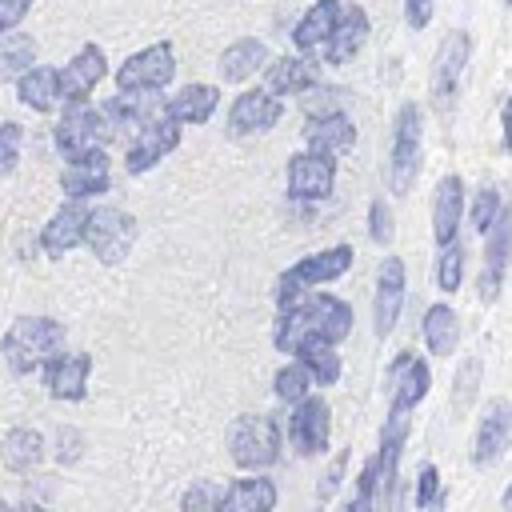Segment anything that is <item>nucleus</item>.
Here are the masks:
<instances>
[{
    "instance_id": "1",
    "label": "nucleus",
    "mask_w": 512,
    "mask_h": 512,
    "mask_svg": "<svg viewBox=\"0 0 512 512\" xmlns=\"http://www.w3.org/2000/svg\"><path fill=\"white\" fill-rule=\"evenodd\" d=\"M352 332V308L332 296V292H304L296 304L280 308L272 340L280 352H292L308 340H324V344H340Z\"/></svg>"
},
{
    "instance_id": "2",
    "label": "nucleus",
    "mask_w": 512,
    "mask_h": 512,
    "mask_svg": "<svg viewBox=\"0 0 512 512\" xmlns=\"http://www.w3.org/2000/svg\"><path fill=\"white\" fill-rule=\"evenodd\" d=\"M56 352H64V324L52 316H20L0 336V356L12 376L40 372Z\"/></svg>"
},
{
    "instance_id": "3",
    "label": "nucleus",
    "mask_w": 512,
    "mask_h": 512,
    "mask_svg": "<svg viewBox=\"0 0 512 512\" xmlns=\"http://www.w3.org/2000/svg\"><path fill=\"white\" fill-rule=\"evenodd\" d=\"M420 152H424V112L416 100H404L392 120V140H388V188L396 196H408L420 172Z\"/></svg>"
},
{
    "instance_id": "4",
    "label": "nucleus",
    "mask_w": 512,
    "mask_h": 512,
    "mask_svg": "<svg viewBox=\"0 0 512 512\" xmlns=\"http://www.w3.org/2000/svg\"><path fill=\"white\" fill-rule=\"evenodd\" d=\"M228 456L244 472H264L280 460V424L268 412H244L228 424Z\"/></svg>"
},
{
    "instance_id": "5",
    "label": "nucleus",
    "mask_w": 512,
    "mask_h": 512,
    "mask_svg": "<svg viewBox=\"0 0 512 512\" xmlns=\"http://www.w3.org/2000/svg\"><path fill=\"white\" fill-rule=\"evenodd\" d=\"M352 248L348 244H336V248H324V252H312V256H300L280 280H276V304L280 308H288V304H296L304 292H312V288H320V284H332V280H340L348 268H352Z\"/></svg>"
},
{
    "instance_id": "6",
    "label": "nucleus",
    "mask_w": 512,
    "mask_h": 512,
    "mask_svg": "<svg viewBox=\"0 0 512 512\" xmlns=\"http://www.w3.org/2000/svg\"><path fill=\"white\" fill-rule=\"evenodd\" d=\"M116 124L108 120L104 108H92L88 100H76L64 108V116L56 120L52 128V140H56V152L68 160V156H80V152H92V148H104L112 140Z\"/></svg>"
},
{
    "instance_id": "7",
    "label": "nucleus",
    "mask_w": 512,
    "mask_h": 512,
    "mask_svg": "<svg viewBox=\"0 0 512 512\" xmlns=\"http://www.w3.org/2000/svg\"><path fill=\"white\" fill-rule=\"evenodd\" d=\"M136 244V220L124 208L100 204L88 212V232H84V248L100 260V264H120Z\"/></svg>"
},
{
    "instance_id": "8",
    "label": "nucleus",
    "mask_w": 512,
    "mask_h": 512,
    "mask_svg": "<svg viewBox=\"0 0 512 512\" xmlns=\"http://www.w3.org/2000/svg\"><path fill=\"white\" fill-rule=\"evenodd\" d=\"M468 56H472V36L464 28H452L440 48H436V60H432V108L436 112H448L456 104V92H460V80L468 72Z\"/></svg>"
},
{
    "instance_id": "9",
    "label": "nucleus",
    "mask_w": 512,
    "mask_h": 512,
    "mask_svg": "<svg viewBox=\"0 0 512 512\" xmlns=\"http://www.w3.org/2000/svg\"><path fill=\"white\" fill-rule=\"evenodd\" d=\"M284 180H288V196H292V200H300V204H320V200H328L332 188H336V160H332V152L304 148V152L288 156Z\"/></svg>"
},
{
    "instance_id": "10",
    "label": "nucleus",
    "mask_w": 512,
    "mask_h": 512,
    "mask_svg": "<svg viewBox=\"0 0 512 512\" xmlns=\"http://www.w3.org/2000/svg\"><path fill=\"white\" fill-rule=\"evenodd\" d=\"M172 76H176V56H172V44H168V40L132 52V56L116 68L120 92H160V88L172 84Z\"/></svg>"
},
{
    "instance_id": "11",
    "label": "nucleus",
    "mask_w": 512,
    "mask_h": 512,
    "mask_svg": "<svg viewBox=\"0 0 512 512\" xmlns=\"http://www.w3.org/2000/svg\"><path fill=\"white\" fill-rule=\"evenodd\" d=\"M328 436H332V412L324 396H304L288 404V444L300 456H320L328 448Z\"/></svg>"
},
{
    "instance_id": "12",
    "label": "nucleus",
    "mask_w": 512,
    "mask_h": 512,
    "mask_svg": "<svg viewBox=\"0 0 512 512\" xmlns=\"http://www.w3.org/2000/svg\"><path fill=\"white\" fill-rule=\"evenodd\" d=\"M284 116V104L272 88H248L232 100L228 108V136L232 140H244V136H260L268 128H276Z\"/></svg>"
},
{
    "instance_id": "13",
    "label": "nucleus",
    "mask_w": 512,
    "mask_h": 512,
    "mask_svg": "<svg viewBox=\"0 0 512 512\" xmlns=\"http://www.w3.org/2000/svg\"><path fill=\"white\" fill-rule=\"evenodd\" d=\"M176 144H180V120H172V116H160V120L136 128L128 152H124L128 176H144V172L156 168L168 152H176Z\"/></svg>"
},
{
    "instance_id": "14",
    "label": "nucleus",
    "mask_w": 512,
    "mask_h": 512,
    "mask_svg": "<svg viewBox=\"0 0 512 512\" xmlns=\"http://www.w3.org/2000/svg\"><path fill=\"white\" fill-rule=\"evenodd\" d=\"M508 256H512V208L504 204L496 224L484 232V260H480V276H476V292L484 304L496 300V292L508 276Z\"/></svg>"
},
{
    "instance_id": "15",
    "label": "nucleus",
    "mask_w": 512,
    "mask_h": 512,
    "mask_svg": "<svg viewBox=\"0 0 512 512\" xmlns=\"http://www.w3.org/2000/svg\"><path fill=\"white\" fill-rule=\"evenodd\" d=\"M88 204L84 200H64L52 216H48V224L40 228V248H44V256H52V260H60V256H68L72 248H80L84 244V232H88Z\"/></svg>"
},
{
    "instance_id": "16",
    "label": "nucleus",
    "mask_w": 512,
    "mask_h": 512,
    "mask_svg": "<svg viewBox=\"0 0 512 512\" xmlns=\"http://www.w3.org/2000/svg\"><path fill=\"white\" fill-rule=\"evenodd\" d=\"M404 288H408V272L400 256H384L380 272H376V296H372V328L384 340L396 328L400 304H404Z\"/></svg>"
},
{
    "instance_id": "17",
    "label": "nucleus",
    "mask_w": 512,
    "mask_h": 512,
    "mask_svg": "<svg viewBox=\"0 0 512 512\" xmlns=\"http://www.w3.org/2000/svg\"><path fill=\"white\" fill-rule=\"evenodd\" d=\"M108 184H112V168H108L104 148L68 156V164L60 172V188H64L68 200H92V196L108 192Z\"/></svg>"
},
{
    "instance_id": "18",
    "label": "nucleus",
    "mask_w": 512,
    "mask_h": 512,
    "mask_svg": "<svg viewBox=\"0 0 512 512\" xmlns=\"http://www.w3.org/2000/svg\"><path fill=\"white\" fill-rule=\"evenodd\" d=\"M88 376H92V352H56L44 364V388L52 400H64V404L84 400Z\"/></svg>"
},
{
    "instance_id": "19",
    "label": "nucleus",
    "mask_w": 512,
    "mask_h": 512,
    "mask_svg": "<svg viewBox=\"0 0 512 512\" xmlns=\"http://www.w3.org/2000/svg\"><path fill=\"white\" fill-rule=\"evenodd\" d=\"M432 388V372L420 356L412 352H400L392 364H388V408H404L412 412Z\"/></svg>"
},
{
    "instance_id": "20",
    "label": "nucleus",
    "mask_w": 512,
    "mask_h": 512,
    "mask_svg": "<svg viewBox=\"0 0 512 512\" xmlns=\"http://www.w3.org/2000/svg\"><path fill=\"white\" fill-rule=\"evenodd\" d=\"M464 212H468V192H464V180L456 172L440 176L436 184V196H432V236L436 244H452L460 224H464Z\"/></svg>"
},
{
    "instance_id": "21",
    "label": "nucleus",
    "mask_w": 512,
    "mask_h": 512,
    "mask_svg": "<svg viewBox=\"0 0 512 512\" xmlns=\"http://www.w3.org/2000/svg\"><path fill=\"white\" fill-rule=\"evenodd\" d=\"M104 72H108L104 48H100V44H84V48L60 68V96H64V104L88 100V92L104 80Z\"/></svg>"
},
{
    "instance_id": "22",
    "label": "nucleus",
    "mask_w": 512,
    "mask_h": 512,
    "mask_svg": "<svg viewBox=\"0 0 512 512\" xmlns=\"http://www.w3.org/2000/svg\"><path fill=\"white\" fill-rule=\"evenodd\" d=\"M508 440H512V408H508V400H492L480 412V424H476L472 464H496L504 456Z\"/></svg>"
},
{
    "instance_id": "23",
    "label": "nucleus",
    "mask_w": 512,
    "mask_h": 512,
    "mask_svg": "<svg viewBox=\"0 0 512 512\" xmlns=\"http://www.w3.org/2000/svg\"><path fill=\"white\" fill-rule=\"evenodd\" d=\"M368 32H372V24H368V12L360 8V4H348L344 12H340V24H336V32L324 40V48H320V56H324V64H348L360 48H364V40H368Z\"/></svg>"
},
{
    "instance_id": "24",
    "label": "nucleus",
    "mask_w": 512,
    "mask_h": 512,
    "mask_svg": "<svg viewBox=\"0 0 512 512\" xmlns=\"http://www.w3.org/2000/svg\"><path fill=\"white\" fill-rule=\"evenodd\" d=\"M340 12H344V4H340V0H312V4L300 12L296 28H292V44H296L300 52H320V48H324V40L336 32Z\"/></svg>"
},
{
    "instance_id": "25",
    "label": "nucleus",
    "mask_w": 512,
    "mask_h": 512,
    "mask_svg": "<svg viewBox=\"0 0 512 512\" xmlns=\"http://www.w3.org/2000/svg\"><path fill=\"white\" fill-rule=\"evenodd\" d=\"M268 44L264 40H256V36H240V40H232L224 52H220V80L224 84H244V80H252L256 72H264L268 68Z\"/></svg>"
},
{
    "instance_id": "26",
    "label": "nucleus",
    "mask_w": 512,
    "mask_h": 512,
    "mask_svg": "<svg viewBox=\"0 0 512 512\" xmlns=\"http://www.w3.org/2000/svg\"><path fill=\"white\" fill-rule=\"evenodd\" d=\"M316 84H320V64H312L308 56H280L268 60L264 68V88H272L276 96H304Z\"/></svg>"
},
{
    "instance_id": "27",
    "label": "nucleus",
    "mask_w": 512,
    "mask_h": 512,
    "mask_svg": "<svg viewBox=\"0 0 512 512\" xmlns=\"http://www.w3.org/2000/svg\"><path fill=\"white\" fill-rule=\"evenodd\" d=\"M220 512H276V484L260 472H248L220 492Z\"/></svg>"
},
{
    "instance_id": "28",
    "label": "nucleus",
    "mask_w": 512,
    "mask_h": 512,
    "mask_svg": "<svg viewBox=\"0 0 512 512\" xmlns=\"http://www.w3.org/2000/svg\"><path fill=\"white\" fill-rule=\"evenodd\" d=\"M104 112H108V120L116 128H144V124L168 116V96L160 100L152 92H120V96H112L104 104Z\"/></svg>"
},
{
    "instance_id": "29",
    "label": "nucleus",
    "mask_w": 512,
    "mask_h": 512,
    "mask_svg": "<svg viewBox=\"0 0 512 512\" xmlns=\"http://www.w3.org/2000/svg\"><path fill=\"white\" fill-rule=\"evenodd\" d=\"M304 144L316 148V152H348L356 144V124L348 112H324V116H308V128H304Z\"/></svg>"
},
{
    "instance_id": "30",
    "label": "nucleus",
    "mask_w": 512,
    "mask_h": 512,
    "mask_svg": "<svg viewBox=\"0 0 512 512\" xmlns=\"http://www.w3.org/2000/svg\"><path fill=\"white\" fill-rule=\"evenodd\" d=\"M216 104H220L216 84H184L180 92L168 96V116L180 120V124H208Z\"/></svg>"
},
{
    "instance_id": "31",
    "label": "nucleus",
    "mask_w": 512,
    "mask_h": 512,
    "mask_svg": "<svg viewBox=\"0 0 512 512\" xmlns=\"http://www.w3.org/2000/svg\"><path fill=\"white\" fill-rule=\"evenodd\" d=\"M16 96L24 108L32 112H52L64 96H60V72L56 68H44V64H32L20 80H16Z\"/></svg>"
},
{
    "instance_id": "32",
    "label": "nucleus",
    "mask_w": 512,
    "mask_h": 512,
    "mask_svg": "<svg viewBox=\"0 0 512 512\" xmlns=\"http://www.w3.org/2000/svg\"><path fill=\"white\" fill-rule=\"evenodd\" d=\"M0 460H4L8 472H32L44 460V436L28 424L8 428L4 440H0Z\"/></svg>"
},
{
    "instance_id": "33",
    "label": "nucleus",
    "mask_w": 512,
    "mask_h": 512,
    "mask_svg": "<svg viewBox=\"0 0 512 512\" xmlns=\"http://www.w3.org/2000/svg\"><path fill=\"white\" fill-rule=\"evenodd\" d=\"M420 332H424V344H428L432 356H452L456 344H460V316L448 304H432L424 312Z\"/></svg>"
},
{
    "instance_id": "34",
    "label": "nucleus",
    "mask_w": 512,
    "mask_h": 512,
    "mask_svg": "<svg viewBox=\"0 0 512 512\" xmlns=\"http://www.w3.org/2000/svg\"><path fill=\"white\" fill-rule=\"evenodd\" d=\"M36 64V44L24 32H0V80H20Z\"/></svg>"
},
{
    "instance_id": "35",
    "label": "nucleus",
    "mask_w": 512,
    "mask_h": 512,
    "mask_svg": "<svg viewBox=\"0 0 512 512\" xmlns=\"http://www.w3.org/2000/svg\"><path fill=\"white\" fill-rule=\"evenodd\" d=\"M296 360L312 372V380L324 388V384H336L340 380V356H336V344H324V340H308L296 348Z\"/></svg>"
},
{
    "instance_id": "36",
    "label": "nucleus",
    "mask_w": 512,
    "mask_h": 512,
    "mask_svg": "<svg viewBox=\"0 0 512 512\" xmlns=\"http://www.w3.org/2000/svg\"><path fill=\"white\" fill-rule=\"evenodd\" d=\"M312 372L300 364V360H288L284 368H276V376H272V392H276V400H284V404H296V400H304V396H312Z\"/></svg>"
},
{
    "instance_id": "37",
    "label": "nucleus",
    "mask_w": 512,
    "mask_h": 512,
    "mask_svg": "<svg viewBox=\"0 0 512 512\" xmlns=\"http://www.w3.org/2000/svg\"><path fill=\"white\" fill-rule=\"evenodd\" d=\"M500 212H504V196H500L492 184L472 192V200H468V224H472L480 236L496 224V216H500Z\"/></svg>"
},
{
    "instance_id": "38",
    "label": "nucleus",
    "mask_w": 512,
    "mask_h": 512,
    "mask_svg": "<svg viewBox=\"0 0 512 512\" xmlns=\"http://www.w3.org/2000/svg\"><path fill=\"white\" fill-rule=\"evenodd\" d=\"M460 280H464V244L452 240V244H444L440 256H436V288H440V292H456Z\"/></svg>"
},
{
    "instance_id": "39",
    "label": "nucleus",
    "mask_w": 512,
    "mask_h": 512,
    "mask_svg": "<svg viewBox=\"0 0 512 512\" xmlns=\"http://www.w3.org/2000/svg\"><path fill=\"white\" fill-rule=\"evenodd\" d=\"M220 492H224V484L192 480L180 496V512H220Z\"/></svg>"
},
{
    "instance_id": "40",
    "label": "nucleus",
    "mask_w": 512,
    "mask_h": 512,
    "mask_svg": "<svg viewBox=\"0 0 512 512\" xmlns=\"http://www.w3.org/2000/svg\"><path fill=\"white\" fill-rule=\"evenodd\" d=\"M376 484H380V460H364L360 476H356V496L348 504V512H376Z\"/></svg>"
},
{
    "instance_id": "41",
    "label": "nucleus",
    "mask_w": 512,
    "mask_h": 512,
    "mask_svg": "<svg viewBox=\"0 0 512 512\" xmlns=\"http://www.w3.org/2000/svg\"><path fill=\"white\" fill-rule=\"evenodd\" d=\"M480 376H484V364H480L476 356H468V360L460 364V372H456V392H452V408H456V412H464V408L472 404V396H476V388H480Z\"/></svg>"
},
{
    "instance_id": "42",
    "label": "nucleus",
    "mask_w": 512,
    "mask_h": 512,
    "mask_svg": "<svg viewBox=\"0 0 512 512\" xmlns=\"http://www.w3.org/2000/svg\"><path fill=\"white\" fill-rule=\"evenodd\" d=\"M20 148H24V128L16 120L0 124V176H12L20 164Z\"/></svg>"
},
{
    "instance_id": "43",
    "label": "nucleus",
    "mask_w": 512,
    "mask_h": 512,
    "mask_svg": "<svg viewBox=\"0 0 512 512\" xmlns=\"http://www.w3.org/2000/svg\"><path fill=\"white\" fill-rule=\"evenodd\" d=\"M368 236L376 244H392V236H396V216H392V204L384 196H376L368 204Z\"/></svg>"
},
{
    "instance_id": "44",
    "label": "nucleus",
    "mask_w": 512,
    "mask_h": 512,
    "mask_svg": "<svg viewBox=\"0 0 512 512\" xmlns=\"http://www.w3.org/2000/svg\"><path fill=\"white\" fill-rule=\"evenodd\" d=\"M300 100H304V112H308V116H324V112H336V108H340L344 92H340V88H328V84H316V88H308Z\"/></svg>"
},
{
    "instance_id": "45",
    "label": "nucleus",
    "mask_w": 512,
    "mask_h": 512,
    "mask_svg": "<svg viewBox=\"0 0 512 512\" xmlns=\"http://www.w3.org/2000/svg\"><path fill=\"white\" fill-rule=\"evenodd\" d=\"M416 508H436V504H444V492H440V472L432 468V464H424L420 468V476H416Z\"/></svg>"
},
{
    "instance_id": "46",
    "label": "nucleus",
    "mask_w": 512,
    "mask_h": 512,
    "mask_svg": "<svg viewBox=\"0 0 512 512\" xmlns=\"http://www.w3.org/2000/svg\"><path fill=\"white\" fill-rule=\"evenodd\" d=\"M80 456H84V436H80V428L64 424V428L56 432V460H60V464H76Z\"/></svg>"
},
{
    "instance_id": "47",
    "label": "nucleus",
    "mask_w": 512,
    "mask_h": 512,
    "mask_svg": "<svg viewBox=\"0 0 512 512\" xmlns=\"http://www.w3.org/2000/svg\"><path fill=\"white\" fill-rule=\"evenodd\" d=\"M344 468H348V452H340V456L328 464V472L320 476V484H316V500H320V504H328V500L336 496V488H340V480H344Z\"/></svg>"
},
{
    "instance_id": "48",
    "label": "nucleus",
    "mask_w": 512,
    "mask_h": 512,
    "mask_svg": "<svg viewBox=\"0 0 512 512\" xmlns=\"http://www.w3.org/2000/svg\"><path fill=\"white\" fill-rule=\"evenodd\" d=\"M432 16H436V0H404V24H408L412 32L428 28Z\"/></svg>"
},
{
    "instance_id": "49",
    "label": "nucleus",
    "mask_w": 512,
    "mask_h": 512,
    "mask_svg": "<svg viewBox=\"0 0 512 512\" xmlns=\"http://www.w3.org/2000/svg\"><path fill=\"white\" fill-rule=\"evenodd\" d=\"M32 0H0V32H12L28 16Z\"/></svg>"
},
{
    "instance_id": "50",
    "label": "nucleus",
    "mask_w": 512,
    "mask_h": 512,
    "mask_svg": "<svg viewBox=\"0 0 512 512\" xmlns=\"http://www.w3.org/2000/svg\"><path fill=\"white\" fill-rule=\"evenodd\" d=\"M500 144L504 152H512V96L500 104Z\"/></svg>"
},
{
    "instance_id": "51",
    "label": "nucleus",
    "mask_w": 512,
    "mask_h": 512,
    "mask_svg": "<svg viewBox=\"0 0 512 512\" xmlns=\"http://www.w3.org/2000/svg\"><path fill=\"white\" fill-rule=\"evenodd\" d=\"M16 512H52V508H44V504H32V500H24V504H16Z\"/></svg>"
},
{
    "instance_id": "52",
    "label": "nucleus",
    "mask_w": 512,
    "mask_h": 512,
    "mask_svg": "<svg viewBox=\"0 0 512 512\" xmlns=\"http://www.w3.org/2000/svg\"><path fill=\"white\" fill-rule=\"evenodd\" d=\"M504 512H512V484L504 488Z\"/></svg>"
},
{
    "instance_id": "53",
    "label": "nucleus",
    "mask_w": 512,
    "mask_h": 512,
    "mask_svg": "<svg viewBox=\"0 0 512 512\" xmlns=\"http://www.w3.org/2000/svg\"><path fill=\"white\" fill-rule=\"evenodd\" d=\"M0 512H16V508H12V504H4V500H0Z\"/></svg>"
},
{
    "instance_id": "54",
    "label": "nucleus",
    "mask_w": 512,
    "mask_h": 512,
    "mask_svg": "<svg viewBox=\"0 0 512 512\" xmlns=\"http://www.w3.org/2000/svg\"><path fill=\"white\" fill-rule=\"evenodd\" d=\"M504 4H512V0H504Z\"/></svg>"
}]
</instances>
